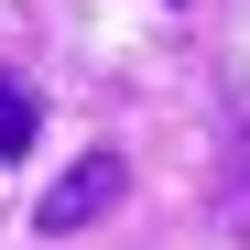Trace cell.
<instances>
[{
    "mask_svg": "<svg viewBox=\"0 0 250 250\" xmlns=\"http://www.w3.org/2000/svg\"><path fill=\"white\" fill-rule=\"evenodd\" d=\"M120 196H131V152H76L65 174L44 185V207H33V229H44V239H76L87 218H109Z\"/></svg>",
    "mask_w": 250,
    "mask_h": 250,
    "instance_id": "cell-1",
    "label": "cell"
},
{
    "mask_svg": "<svg viewBox=\"0 0 250 250\" xmlns=\"http://www.w3.org/2000/svg\"><path fill=\"white\" fill-rule=\"evenodd\" d=\"M33 131H44L33 87H22V76H0V163H11V152H33Z\"/></svg>",
    "mask_w": 250,
    "mask_h": 250,
    "instance_id": "cell-2",
    "label": "cell"
}]
</instances>
